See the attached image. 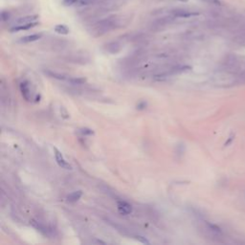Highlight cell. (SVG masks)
<instances>
[{"label":"cell","instance_id":"15","mask_svg":"<svg viewBox=\"0 0 245 245\" xmlns=\"http://www.w3.org/2000/svg\"><path fill=\"white\" fill-rule=\"evenodd\" d=\"M79 0H63L62 3L64 6H72L76 3H78Z\"/></svg>","mask_w":245,"mask_h":245},{"label":"cell","instance_id":"11","mask_svg":"<svg viewBox=\"0 0 245 245\" xmlns=\"http://www.w3.org/2000/svg\"><path fill=\"white\" fill-rule=\"evenodd\" d=\"M68 82L74 85H80V84H83L86 82V79H84V78H71L68 80Z\"/></svg>","mask_w":245,"mask_h":245},{"label":"cell","instance_id":"18","mask_svg":"<svg viewBox=\"0 0 245 245\" xmlns=\"http://www.w3.org/2000/svg\"><path fill=\"white\" fill-rule=\"evenodd\" d=\"M135 238H136V239H137V240H140L142 243H145V244H149V242H148V240H147V239H146L144 237H141V236H136Z\"/></svg>","mask_w":245,"mask_h":245},{"label":"cell","instance_id":"6","mask_svg":"<svg viewBox=\"0 0 245 245\" xmlns=\"http://www.w3.org/2000/svg\"><path fill=\"white\" fill-rule=\"evenodd\" d=\"M41 37H42L41 34H34V35H26L24 37H21L19 40V42H21V43L34 42V41H36L38 40H40Z\"/></svg>","mask_w":245,"mask_h":245},{"label":"cell","instance_id":"4","mask_svg":"<svg viewBox=\"0 0 245 245\" xmlns=\"http://www.w3.org/2000/svg\"><path fill=\"white\" fill-rule=\"evenodd\" d=\"M20 91L23 96V98L26 101L31 100V92H30V88H29V83L28 82H22L20 83Z\"/></svg>","mask_w":245,"mask_h":245},{"label":"cell","instance_id":"1","mask_svg":"<svg viewBox=\"0 0 245 245\" xmlns=\"http://www.w3.org/2000/svg\"><path fill=\"white\" fill-rule=\"evenodd\" d=\"M172 14L173 16L178 17V18H190L191 16H198L199 12H191L185 9H176L172 12Z\"/></svg>","mask_w":245,"mask_h":245},{"label":"cell","instance_id":"10","mask_svg":"<svg viewBox=\"0 0 245 245\" xmlns=\"http://www.w3.org/2000/svg\"><path fill=\"white\" fill-rule=\"evenodd\" d=\"M55 32L59 35H67L69 33V29L67 28V26H65V25L59 24L55 27Z\"/></svg>","mask_w":245,"mask_h":245},{"label":"cell","instance_id":"7","mask_svg":"<svg viewBox=\"0 0 245 245\" xmlns=\"http://www.w3.org/2000/svg\"><path fill=\"white\" fill-rule=\"evenodd\" d=\"M82 196V191H73L71 192L70 195H68L66 196V201L67 202H70V203H74V202H77L81 197Z\"/></svg>","mask_w":245,"mask_h":245},{"label":"cell","instance_id":"16","mask_svg":"<svg viewBox=\"0 0 245 245\" xmlns=\"http://www.w3.org/2000/svg\"><path fill=\"white\" fill-rule=\"evenodd\" d=\"M147 106H148V104H147V102H146L145 101H140L139 104L137 105V109H139V110H143V109L147 108Z\"/></svg>","mask_w":245,"mask_h":245},{"label":"cell","instance_id":"3","mask_svg":"<svg viewBox=\"0 0 245 245\" xmlns=\"http://www.w3.org/2000/svg\"><path fill=\"white\" fill-rule=\"evenodd\" d=\"M117 207H118V211L120 214L126 215L130 214L132 212V207L130 203H127L126 201L124 200H118L117 201Z\"/></svg>","mask_w":245,"mask_h":245},{"label":"cell","instance_id":"20","mask_svg":"<svg viewBox=\"0 0 245 245\" xmlns=\"http://www.w3.org/2000/svg\"><path fill=\"white\" fill-rule=\"evenodd\" d=\"M234 137H235V135H234V134H232V135H231V136L229 137V139L227 140V142H226V143H225V145H224V146H225V147H227V146H228L229 144H231V142H232V141H233V140H234Z\"/></svg>","mask_w":245,"mask_h":245},{"label":"cell","instance_id":"8","mask_svg":"<svg viewBox=\"0 0 245 245\" xmlns=\"http://www.w3.org/2000/svg\"><path fill=\"white\" fill-rule=\"evenodd\" d=\"M106 50L108 51L109 53L111 54H116L118 53L119 51L121 50V44L117 41H113V42H110L107 47H106Z\"/></svg>","mask_w":245,"mask_h":245},{"label":"cell","instance_id":"17","mask_svg":"<svg viewBox=\"0 0 245 245\" xmlns=\"http://www.w3.org/2000/svg\"><path fill=\"white\" fill-rule=\"evenodd\" d=\"M9 17H10V14H9L8 12H2V14H1V19H2V21L8 20Z\"/></svg>","mask_w":245,"mask_h":245},{"label":"cell","instance_id":"12","mask_svg":"<svg viewBox=\"0 0 245 245\" xmlns=\"http://www.w3.org/2000/svg\"><path fill=\"white\" fill-rule=\"evenodd\" d=\"M206 224H207L209 230H211L212 232H214V233H215V234H221V229L219 228L217 225L213 224V223H210V222H207Z\"/></svg>","mask_w":245,"mask_h":245},{"label":"cell","instance_id":"19","mask_svg":"<svg viewBox=\"0 0 245 245\" xmlns=\"http://www.w3.org/2000/svg\"><path fill=\"white\" fill-rule=\"evenodd\" d=\"M204 1L208 2L210 4H214V5H220V2L218 0H204Z\"/></svg>","mask_w":245,"mask_h":245},{"label":"cell","instance_id":"2","mask_svg":"<svg viewBox=\"0 0 245 245\" xmlns=\"http://www.w3.org/2000/svg\"><path fill=\"white\" fill-rule=\"evenodd\" d=\"M54 151H55V157H56V161H57L58 165H59V167H61L62 169L71 170L72 167L65 161V159L63 158L61 152H60L58 148H54Z\"/></svg>","mask_w":245,"mask_h":245},{"label":"cell","instance_id":"14","mask_svg":"<svg viewBox=\"0 0 245 245\" xmlns=\"http://www.w3.org/2000/svg\"><path fill=\"white\" fill-rule=\"evenodd\" d=\"M82 135H93L94 134V131L92 130H90V128H87V127H82L79 130Z\"/></svg>","mask_w":245,"mask_h":245},{"label":"cell","instance_id":"13","mask_svg":"<svg viewBox=\"0 0 245 245\" xmlns=\"http://www.w3.org/2000/svg\"><path fill=\"white\" fill-rule=\"evenodd\" d=\"M47 73L50 77H52V78L54 79H58V80H65L66 79V76H64V75H60V74H57V73H53V72H45Z\"/></svg>","mask_w":245,"mask_h":245},{"label":"cell","instance_id":"5","mask_svg":"<svg viewBox=\"0 0 245 245\" xmlns=\"http://www.w3.org/2000/svg\"><path fill=\"white\" fill-rule=\"evenodd\" d=\"M38 25V22H31L28 24H22V25H16V26L12 27L11 29V32H18V31H25V30H29L32 29Z\"/></svg>","mask_w":245,"mask_h":245},{"label":"cell","instance_id":"9","mask_svg":"<svg viewBox=\"0 0 245 245\" xmlns=\"http://www.w3.org/2000/svg\"><path fill=\"white\" fill-rule=\"evenodd\" d=\"M37 18H38V16H24V17H21V18L17 19L16 23L18 25L28 24V23H31V22H35Z\"/></svg>","mask_w":245,"mask_h":245},{"label":"cell","instance_id":"21","mask_svg":"<svg viewBox=\"0 0 245 245\" xmlns=\"http://www.w3.org/2000/svg\"><path fill=\"white\" fill-rule=\"evenodd\" d=\"M178 1H180V2H188L189 0H178Z\"/></svg>","mask_w":245,"mask_h":245}]
</instances>
